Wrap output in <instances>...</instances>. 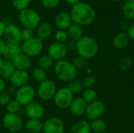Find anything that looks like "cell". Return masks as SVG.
I'll return each mask as SVG.
<instances>
[{
  "label": "cell",
  "instance_id": "cell-1",
  "mask_svg": "<svg viewBox=\"0 0 134 133\" xmlns=\"http://www.w3.org/2000/svg\"><path fill=\"white\" fill-rule=\"evenodd\" d=\"M72 21L80 26L92 24L96 18V11L88 3L80 2L74 5L70 13Z\"/></svg>",
  "mask_w": 134,
  "mask_h": 133
},
{
  "label": "cell",
  "instance_id": "cell-2",
  "mask_svg": "<svg viewBox=\"0 0 134 133\" xmlns=\"http://www.w3.org/2000/svg\"><path fill=\"white\" fill-rule=\"evenodd\" d=\"M76 50L79 56L85 59H90L97 53L98 44L94 38L90 36H82L76 42Z\"/></svg>",
  "mask_w": 134,
  "mask_h": 133
},
{
  "label": "cell",
  "instance_id": "cell-3",
  "mask_svg": "<svg viewBox=\"0 0 134 133\" xmlns=\"http://www.w3.org/2000/svg\"><path fill=\"white\" fill-rule=\"evenodd\" d=\"M54 73L58 79L63 82H71L77 75V69L72 63L62 60L58 61L54 67Z\"/></svg>",
  "mask_w": 134,
  "mask_h": 133
},
{
  "label": "cell",
  "instance_id": "cell-4",
  "mask_svg": "<svg viewBox=\"0 0 134 133\" xmlns=\"http://www.w3.org/2000/svg\"><path fill=\"white\" fill-rule=\"evenodd\" d=\"M19 20L24 28L33 31L38 26L40 22V16L35 10L27 8L20 11Z\"/></svg>",
  "mask_w": 134,
  "mask_h": 133
},
{
  "label": "cell",
  "instance_id": "cell-5",
  "mask_svg": "<svg viewBox=\"0 0 134 133\" xmlns=\"http://www.w3.org/2000/svg\"><path fill=\"white\" fill-rule=\"evenodd\" d=\"M22 53L26 56L34 57L41 53L43 49V42L38 38H32L31 39L26 41L21 45Z\"/></svg>",
  "mask_w": 134,
  "mask_h": 133
},
{
  "label": "cell",
  "instance_id": "cell-6",
  "mask_svg": "<svg viewBox=\"0 0 134 133\" xmlns=\"http://www.w3.org/2000/svg\"><path fill=\"white\" fill-rule=\"evenodd\" d=\"M35 92L33 87L25 85L17 89L15 95V100L20 106H27L33 102Z\"/></svg>",
  "mask_w": 134,
  "mask_h": 133
},
{
  "label": "cell",
  "instance_id": "cell-7",
  "mask_svg": "<svg viewBox=\"0 0 134 133\" xmlns=\"http://www.w3.org/2000/svg\"><path fill=\"white\" fill-rule=\"evenodd\" d=\"M53 98L55 104L60 109L68 108L74 100L73 94L68 87H64L57 90Z\"/></svg>",
  "mask_w": 134,
  "mask_h": 133
},
{
  "label": "cell",
  "instance_id": "cell-8",
  "mask_svg": "<svg viewBox=\"0 0 134 133\" xmlns=\"http://www.w3.org/2000/svg\"><path fill=\"white\" fill-rule=\"evenodd\" d=\"M2 123L5 129L13 133L20 132L23 128V122L16 114H5L2 118Z\"/></svg>",
  "mask_w": 134,
  "mask_h": 133
},
{
  "label": "cell",
  "instance_id": "cell-9",
  "mask_svg": "<svg viewBox=\"0 0 134 133\" xmlns=\"http://www.w3.org/2000/svg\"><path fill=\"white\" fill-rule=\"evenodd\" d=\"M57 92V87L53 81L45 80L40 82L38 88V94L42 100H49Z\"/></svg>",
  "mask_w": 134,
  "mask_h": 133
},
{
  "label": "cell",
  "instance_id": "cell-10",
  "mask_svg": "<svg viewBox=\"0 0 134 133\" xmlns=\"http://www.w3.org/2000/svg\"><path fill=\"white\" fill-rule=\"evenodd\" d=\"M105 111V105L102 101L95 100L94 102L89 103L86 107V114L88 118L90 120L99 119Z\"/></svg>",
  "mask_w": 134,
  "mask_h": 133
},
{
  "label": "cell",
  "instance_id": "cell-11",
  "mask_svg": "<svg viewBox=\"0 0 134 133\" xmlns=\"http://www.w3.org/2000/svg\"><path fill=\"white\" fill-rule=\"evenodd\" d=\"M68 53V49L64 43H60L55 42L50 45L48 49V55L53 59V60H57V62L64 60Z\"/></svg>",
  "mask_w": 134,
  "mask_h": 133
},
{
  "label": "cell",
  "instance_id": "cell-12",
  "mask_svg": "<svg viewBox=\"0 0 134 133\" xmlns=\"http://www.w3.org/2000/svg\"><path fill=\"white\" fill-rule=\"evenodd\" d=\"M3 36L7 43L19 44L21 42V30L15 24L6 25Z\"/></svg>",
  "mask_w": 134,
  "mask_h": 133
},
{
  "label": "cell",
  "instance_id": "cell-13",
  "mask_svg": "<svg viewBox=\"0 0 134 133\" xmlns=\"http://www.w3.org/2000/svg\"><path fill=\"white\" fill-rule=\"evenodd\" d=\"M42 131L44 133H64V124L60 118H51L44 122Z\"/></svg>",
  "mask_w": 134,
  "mask_h": 133
},
{
  "label": "cell",
  "instance_id": "cell-14",
  "mask_svg": "<svg viewBox=\"0 0 134 133\" xmlns=\"http://www.w3.org/2000/svg\"><path fill=\"white\" fill-rule=\"evenodd\" d=\"M44 107L38 103L32 102L26 106L25 112L29 119H41L44 115Z\"/></svg>",
  "mask_w": 134,
  "mask_h": 133
},
{
  "label": "cell",
  "instance_id": "cell-15",
  "mask_svg": "<svg viewBox=\"0 0 134 133\" xmlns=\"http://www.w3.org/2000/svg\"><path fill=\"white\" fill-rule=\"evenodd\" d=\"M87 103L82 99V97H77L73 100L70 105V111L72 115L75 117H80L86 113Z\"/></svg>",
  "mask_w": 134,
  "mask_h": 133
},
{
  "label": "cell",
  "instance_id": "cell-16",
  "mask_svg": "<svg viewBox=\"0 0 134 133\" xmlns=\"http://www.w3.org/2000/svg\"><path fill=\"white\" fill-rule=\"evenodd\" d=\"M29 79V75L26 71L16 70L12 76L9 78L10 83L15 87L20 88L27 85V82Z\"/></svg>",
  "mask_w": 134,
  "mask_h": 133
},
{
  "label": "cell",
  "instance_id": "cell-17",
  "mask_svg": "<svg viewBox=\"0 0 134 133\" xmlns=\"http://www.w3.org/2000/svg\"><path fill=\"white\" fill-rule=\"evenodd\" d=\"M22 53V48L20 44H13L7 43L5 45L4 52L2 53V56L5 60H13L16 56Z\"/></svg>",
  "mask_w": 134,
  "mask_h": 133
},
{
  "label": "cell",
  "instance_id": "cell-18",
  "mask_svg": "<svg viewBox=\"0 0 134 133\" xmlns=\"http://www.w3.org/2000/svg\"><path fill=\"white\" fill-rule=\"evenodd\" d=\"M71 17L69 13L66 11L60 12L55 18V23L57 27L60 30L68 29L71 25Z\"/></svg>",
  "mask_w": 134,
  "mask_h": 133
},
{
  "label": "cell",
  "instance_id": "cell-19",
  "mask_svg": "<svg viewBox=\"0 0 134 133\" xmlns=\"http://www.w3.org/2000/svg\"><path fill=\"white\" fill-rule=\"evenodd\" d=\"M16 70L26 71L31 66V60L29 56H26L23 53L16 56L12 60Z\"/></svg>",
  "mask_w": 134,
  "mask_h": 133
},
{
  "label": "cell",
  "instance_id": "cell-20",
  "mask_svg": "<svg viewBox=\"0 0 134 133\" xmlns=\"http://www.w3.org/2000/svg\"><path fill=\"white\" fill-rule=\"evenodd\" d=\"M130 42V38L126 32H120L113 38V45L117 49H125Z\"/></svg>",
  "mask_w": 134,
  "mask_h": 133
},
{
  "label": "cell",
  "instance_id": "cell-21",
  "mask_svg": "<svg viewBox=\"0 0 134 133\" xmlns=\"http://www.w3.org/2000/svg\"><path fill=\"white\" fill-rule=\"evenodd\" d=\"M16 71V68L12 62L9 60H4L3 63L0 66V76L2 78H8L12 76V74Z\"/></svg>",
  "mask_w": 134,
  "mask_h": 133
},
{
  "label": "cell",
  "instance_id": "cell-22",
  "mask_svg": "<svg viewBox=\"0 0 134 133\" xmlns=\"http://www.w3.org/2000/svg\"><path fill=\"white\" fill-rule=\"evenodd\" d=\"M67 34L71 41L76 42L82 37V26L74 23L68 28Z\"/></svg>",
  "mask_w": 134,
  "mask_h": 133
},
{
  "label": "cell",
  "instance_id": "cell-23",
  "mask_svg": "<svg viewBox=\"0 0 134 133\" xmlns=\"http://www.w3.org/2000/svg\"><path fill=\"white\" fill-rule=\"evenodd\" d=\"M25 129L31 133H38L42 131L43 124L38 119H29L25 123Z\"/></svg>",
  "mask_w": 134,
  "mask_h": 133
},
{
  "label": "cell",
  "instance_id": "cell-24",
  "mask_svg": "<svg viewBox=\"0 0 134 133\" xmlns=\"http://www.w3.org/2000/svg\"><path fill=\"white\" fill-rule=\"evenodd\" d=\"M90 124L86 121H79L71 128V133H91Z\"/></svg>",
  "mask_w": 134,
  "mask_h": 133
},
{
  "label": "cell",
  "instance_id": "cell-25",
  "mask_svg": "<svg viewBox=\"0 0 134 133\" xmlns=\"http://www.w3.org/2000/svg\"><path fill=\"white\" fill-rule=\"evenodd\" d=\"M52 31H53L52 26L48 22H43L38 25V38L43 41L44 39H46L50 36V34H52Z\"/></svg>",
  "mask_w": 134,
  "mask_h": 133
},
{
  "label": "cell",
  "instance_id": "cell-26",
  "mask_svg": "<svg viewBox=\"0 0 134 133\" xmlns=\"http://www.w3.org/2000/svg\"><path fill=\"white\" fill-rule=\"evenodd\" d=\"M122 13L126 18L134 19V0H127L123 4Z\"/></svg>",
  "mask_w": 134,
  "mask_h": 133
},
{
  "label": "cell",
  "instance_id": "cell-27",
  "mask_svg": "<svg viewBox=\"0 0 134 133\" xmlns=\"http://www.w3.org/2000/svg\"><path fill=\"white\" fill-rule=\"evenodd\" d=\"M91 129L96 133H104L107 129V124L101 119H96L90 124Z\"/></svg>",
  "mask_w": 134,
  "mask_h": 133
},
{
  "label": "cell",
  "instance_id": "cell-28",
  "mask_svg": "<svg viewBox=\"0 0 134 133\" xmlns=\"http://www.w3.org/2000/svg\"><path fill=\"white\" fill-rule=\"evenodd\" d=\"M68 88L72 92L73 95L74 94L79 93L82 90V88H83L82 82L81 81L75 78V79L71 80V82H69V84H68Z\"/></svg>",
  "mask_w": 134,
  "mask_h": 133
},
{
  "label": "cell",
  "instance_id": "cell-29",
  "mask_svg": "<svg viewBox=\"0 0 134 133\" xmlns=\"http://www.w3.org/2000/svg\"><path fill=\"white\" fill-rule=\"evenodd\" d=\"M53 59L48 55H43L42 56L39 60H38V65L39 67L43 69V70H47L49 68H50L53 65Z\"/></svg>",
  "mask_w": 134,
  "mask_h": 133
},
{
  "label": "cell",
  "instance_id": "cell-30",
  "mask_svg": "<svg viewBox=\"0 0 134 133\" xmlns=\"http://www.w3.org/2000/svg\"><path fill=\"white\" fill-rule=\"evenodd\" d=\"M97 93L95 90L92 89H87L82 94V99L86 101L87 104L91 103L97 100Z\"/></svg>",
  "mask_w": 134,
  "mask_h": 133
},
{
  "label": "cell",
  "instance_id": "cell-31",
  "mask_svg": "<svg viewBox=\"0 0 134 133\" xmlns=\"http://www.w3.org/2000/svg\"><path fill=\"white\" fill-rule=\"evenodd\" d=\"M32 78L36 82H42L46 80V78H47L46 72L45 71V70H43L40 67H36L32 71Z\"/></svg>",
  "mask_w": 134,
  "mask_h": 133
},
{
  "label": "cell",
  "instance_id": "cell-32",
  "mask_svg": "<svg viewBox=\"0 0 134 133\" xmlns=\"http://www.w3.org/2000/svg\"><path fill=\"white\" fill-rule=\"evenodd\" d=\"M31 0H12L13 5L17 10L22 11L28 8Z\"/></svg>",
  "mask_w": 134,
  "mask_h": 133
},
{
  "label": "cell",
  "instance_id": "cell-33",
  "mask_svg": "<svg viewBox=\"0 0 134 133\" xmlns=\"http://www.w3.org/2000/svg\"><path fill=\"white\" fill-rule=\"evenodd\" d=\"M20 105L15 100H10V102L6 105V110L8 113L16 114L20 110Z\"/></svg>",
  "mask_w": 134,
  "mask_h": 133
},
{
  "label": "cell",
  "instance_id": "cell-34",
  "mask_svg": "<svg viewBox=\"0 0 134 133\" xmlns=\"http://www.w3.org/2000/svg\"><path fill=\"white\" fill-rule=\"evenodd\" d=\"M68 34L64 30H59L55 34V39H56V42H57L64 43L68 40Z\"/></svg>",
  "mask_w": 134,
  "mask_h": 133
},
{
  "label": "cell",
  "instance_id": "cell-35",
  "mask_svg": "<svg viewBox=\"0 0 134 133\" xmlns=\"http://www.w3.org/2000/svg\"><path fill=\"white\" fill-rule=\"evenodd\" d=\"M131 65H132V60L129 57H125V58L122 59L119 64V68L123 71H127L131 67Z\"/></svg>",
  "mask_w": 134,
  "mask_h": 133
},
{
  "label": "cell",
  "instance_id": "cell-36",
  "mask_svg": "<svg viewBox=\"0 0 134 133\" xmlns=\"http://www.w3.org/2000/svg\"><path fill=\"white\" fill-rule=\"evenodd\" d=\"M86 63V59H85L84 57H82L81 56H78L74 59L72 63L75 67L76 69H80V68H82L83 67H85Z\"/></svg>",
  "mask_w": 134,
  "mask_h": 133
},
{
  "label": "cell",
  "instance_id": "cell-37",
  "mask_svg": "<svg viewBox=\"0 0 134 133\" xmlns=\"http://www.w3.org/2000/svg\"><path fill=\"white\" fill-rule=\"evenodd\" d=\"M33 31L27 29V28H24L21 31V41H23L24 42L26 41H28L30 39H31L33 37Z\"/></svg>",
  "mask_w": 134,
  "mask_h": 133
},
{
  "label": "cell",
  "instance_id": "cell-38",
  "mask_svg": "<svg viewBox=\"0 0 134 133\" xmlns=\"http://www.w3.org/2000/svg\"><path fill=\"white\" fill-rule=\"evenodd\" d=\"M42 5L46 9H53L58 5L60 0H41Z\"/></svg>",
  "mask_w": 134,
  "mask_h": 133
},
{
  "label": "cell",
  "instance_id": "cell-39",
  "mask_svg": "<svg viewBox=\"0 0 134 133\" xmlns=\"http://www.w3.org/2000/svg\"><path fill=\"white\" fill-rule=\"evenodd\" d=\"M11 100L10 96L9 93L2 92L0 93V105L6 106Z\"/></svg>",
  "mask_w": 134,
  "mask_h": 133
},
{
  "label": "cell",
  "instance_id": "cell-40",
  "mask_svg": "<svg viewBox=\"0 0 134 133\" xmlns=\"http://www.w3.org/2000/svg\"><path fill=\"white\" fill-rule=\"evenodd\" d=\"M82 82L83 87H86L87 89H90L91 87H93L94 85V84L96 82V80H95V78L93 77L89 76V77L86 78L83 80V82Z\"/></svg>",
  "mask_w": 134,
  "mask_h": 133
},
{
  "label": "cell",
  "instance_id": "cell-41",
  "mask_svg": "<svg viewBox=\"0 0 134 133\" xmlns=\"http://www.w3.org/2000/svg\"><path fill=\"white\" fill-rule=\"evenodd\" d=\"M126 33H127L130 39L134 40V23L132 24L131 25H130L129 29H128V31H127Z\"/></svg>",
  "mask_w": 134,
  "mask_h": 133
},
{
  "label": "cell",
  "instance_id": "cell-42",
  "mask_svg": "<svg viewBox=\"0 0 134 133\" xmlns=\"http://www.w3.org/2000/svg\"><path fill=\"white\" fill-rule=\"evenodd\" d=\"M66 47L68 49V50H74L76 49V42H73V41H70L67 43Z\"/></svg>",
  "mask_w": 134,
  "mask_h": 133
},
{
  "label": "cell",
  "instance_id": "cell-43",
  "mask_svg": "<svg viewBox=\"0 0 134 133\" xmlns=\"http://www.w3.org/2000/svg\"><path fill=\"white\" fill-rule=\"evenodd\" d=\"M129 25H128V24L126 23V22H122L121 24H120V29L122 30V32H125V31H126L127 32V31H128V29H129Z\"/></svg>",
  "mask_w": 134,
  "mask_h": 133
},
{
  "label": "cell",
  "instance_id": "cell-44",
  "mask_svg": "<svg viewBox=\"0 0 134 133\" xmlns=\"http://www.w3.org/2000/svg\"><path fill=\"white\" fill-rule=\"evenodd\" d=\"M5 45H6V43H5L2 39L0 38V55H2V53H3V52H4Z\"/></svg>",
  "mask_w": 134,
  "mask_h": 133
},
{
  "label": "cell",
  "instance_id": "cell-45",
  "mask_svg": "<svg viewBox=\"0 0 134 133\" xmlns=\"http://www.w3.org/2000/svg\"><path fill=\"white\" fill-rule=\"evenodd\" d=\"M5 24L0 20V38L2 36H3V34H4V31H5Z\"/></svg>",
  "mask_w": 134,
  "mask_h": 133
},
{
  "label": "cell",
  "instance_id": "cell-46",
  "mask_svg": "<svg viewBox=\"0 0 134 133\" xmlns=\"http://www.w3.org/2000/svg\"><path fill=\"white\" fill-rule=\"evenodd\" d=\"M5 87V82H4V81H3V79L0 77V93L2 92H4Z\"/></svg>",
  "mask_w": 134,
  "mask_h": 133
},
{
  "label": "cell",
  "instance_id": "cell-47",
  "mask_svg": "<svg viewBox=\"0 0 134 133\" xmlns=\"http://www.w3.org/2000/svg\"><path fill=\"white\" fill-rule=\"evenodd\" d=\"M65 2H66L67 3L70 4V5H75V4H77V3L80 2V0H65Z\"/></svg>",
  "mask_w": 134,
  "mask_h": 133
},
{
  "label": "cell",
  "instance_id": "cell-48",
  "mask_svg": "<svg viewBox=\"0 0 134 133\" xmlns=\"http://www.w3.org/2000/svg\"><path fill=\"white\" fill-rule=\"evenodd\" d=\"M4 58H3V56H2V55H0V66L3 63V62H4Z\"/></svg>",
  "mask_w": 134,
  "mask_h": 133
},
{
  "label": "cell",
  "instance_id": "cell-49",
  "mask_svg": "<svg viewBox=\"0 0 134 133\" xmlns=\"http://www.w3.org/2000/svg\"><path fill=\"white\" fill-rule=\"evenodd\" d=\"M114 1H115V2H120L121 0H114Z\"/></svg>",
  "mask_w": 134,
  "mask_h": 133
},
{
  "label": "cell",
  "instance_id": "cell-50",
  "mask_svg": "<svg viewBox=\"0 0 134 133\" xmlns=\"http://www.w3.org/2000/svg\"><path fill=\"white\" fill-rule=\"evenodd\" d=\"M19 133H26V132H21V131H20Z\"/></svg>",
  "mask_w": 134,
  "mask_h": 133
},
{
  "label": "cell",
  "instance_id": "cell-51",
  "mask_svg": "<svg viewBox=\"0 0 134 133\" xmlns=\"http://www.w3.org/2000/svg\"><path fill=\"white\" fill-rule=\"evenodd\" d=\"M102 1H108V0H102Z\"/></svg>",
  "mask_w": 134,
  "mask_h": 133
},
{
  "label": "cell",
  "instance_id": "cell-52",
  "mask_svg": "<svg viewBox=\"0 0 134 133\" xmlns=\"http://www.w3.org/2000/svg\"><path fill=\"white\" fill-rule=\"evenodd\" d=\"M133 98H134V96H133Z\"/></svg>",
  "mask_w": 134,
  "mask_h": 133
}]
</instances>
